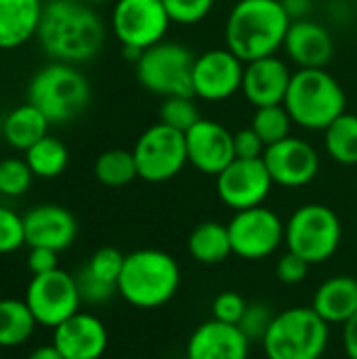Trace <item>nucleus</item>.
Wrapping results in <instances>:
<instances>
[{
	"mask_svg": "<svg viewBox=\"0 0 357 359\" xmlns=\"http://www.w3.org/2000/svg\"><path fill=\"white\" fill-rule=\"evenodd\" d=\"M36 38L53 61L80 65L101 53L105 23L86 2L46 0Z\"/></svg>",
	"mask_w": 357,
	"mask_h": 359,
	"instance_id": "1",
	"label": "nucleus"
},
{
	"mask_svg": "<svg viewBox=\"0 0 357 359\" xmlns=\"http://www.w3.org/2000/svg\"><path fill=\"white\" fill-rule=\"evenodd\" d=\"M290 23L280 0H238L225 21V46L244 63L276 55Z\"/></svg>",
	"mask_w": 357,
	"mask_h": 359,
	"instance_id": "2",
	"label": "nucleus"
},
{
	"mask_svg": "<svg viewBox=\"0 0 357 359\" xmlns=\"http://www.w3.org/2000/svg\"><path fill=\"white\" fill-rule=\"evenodd\" d=\"M181 269L164 250L141 248L124 259L118 278V294L137 309H156L166 305L179 290Z\"/></svg>",
	"mask_w": 357,
	"mask_h": 359,
	"instance_id": "3",
	"label": "nucleus"
},
{
	"mask_svg": "<svg viewBox=\"0 0 357 359\" xmlns=\"http://www.w3.org/2000/svg\"><path fill=\"white\" fill-rule=\"evenodd\" d=\"M292 122L305 130H326L347 111V97L339 80L324 67H299L284 99Z\"/></svg>",
	"mask_w": 357,
	"mask_h": 359,
	"instance_id": "4",
	"label": "nucleus"
},
{
	"mask_svg": "<svg viewBox=\"0 0 357 359\" xmlns=\"http://www.w3.org/2000/svg\"><path fill=\"white\" fill-rule=\"evenodd\" d=\"M27 101L36 105L50 124H67L88 107L90 82L76 65L53 61L32 76Z\"/></svg>",
	"mask_w": 357,
	"mask_h": 359,
	"instance_id": "5",
	"label": "nucleus"
},
{
	"mask_svg": "<svg viewBox=\"0 0 357 359\" xmlns=\"http://www.w3.org/2000/svg\"><path fill=\"white\" fill-rule=\"evenodd\" d=\"M326 324L311 307L276 313L261 347L267 359H322L330 339Z\"/></svg>",
	"mask_w": 357,
	"mask_h": 359,
	"instance_id": "6",
	"label": "nucleus"
},
{
	"mask_svg": "<svg viewBox=\"0 0 357 359\" xmlns=\"http://www.w3.org/2000/svg\"><path fill=\"white\" fill-rule=\"evenodd\" d=\"M341 219L330 206L305 204L290 215L284 242L290 252L299 255L309 265H320L335 257L341 246Z\"/></svg>",
	"mask_w": 357,
	"mask_h": 359,
	"instance_id": "7",
	"label": "nucleus"
},
{
	"mask_svg": "<svg viewBox=\"0 0 357 359\" xmlns=\"http://www.w3.org/2000/svg\"><path fill=\"white\" fill-rule=\"evenodd\" d=\"M196 57L179 42L162 40L141 53L135 63L139 84L160 97H194L191 69Z\"/></svg>",
	"mask_w": 357,
	"mask_h": 359,
	"instance_id": "8",
	"label": "nucleus"
},
{
	"mask_svg": "<svg viewBox=\"0 0 357 359\" xmlns=\"http://www.w3.org/2000/svg\"><path fill=\"white\" fill-rule=\"evenodd\" d=\"M133 156L139 179L147 183L170 181L185 168V164H189L185 133L158 122L139 135Z\"/></svg>",
	"mask_w": 357,
	"mask_h": 359,
	"instance_id": "9",
	"label": "nucleus"
},
{
	"mask_svg": "<svg viewBox=\"0 0 357 359\" xmlns=\"http://www.w3.org/2000/svg\"><path fill=\"white\" fill-rule=\"evenodd\" d=\"M109 23L122 48L145 50L166 38L173 21L162 0H116Z\"/></svg>",
	"mask_w": 357,
	"mask_h": 359,
	"instance_id": "10",
	"label": "nucleus"
},
{
	"mask_svg": "<svg viewBox=\"0 0 357 359\" xmlns=\"http://www.w3.org/2000/svg\"><path fill=\"white\" fill-rule=\"evenodd\" d=\"M231 250L240 259L261 261L271 257L286 236V223L267 206L238 210L227 223Z\"/></svg>",
	"mask_w": 357,
	"mask_h": 359,
	"instance_id": "11",
	"label": "nucleus"
},
{
	"mask_svg": "<svg viewBox=\"0 0 357 359\" xmlns=\"http://www.w3.org/2000/svg\"><path fill=\"white\" fill-rule=\"evenodd\" d=\"M23 301L32 309L36 322L46 328H57L63 324L67 318L80 311L82 303L76 276L63 269L32 276Z\"/></svg>",
	"mask_w": 357,
	"mask_h": 359,
	"instance_id": "12",
	"label": "nucleus"
},
{
	"mask_svg": "<svg viewBox=\"0 0 357 359\" xmlns=\"http://www.w3.org/2000/svg\"><path fill=\"white\" fill-rule=\"evenodd\" d=\"M244 61L236 57L227 46L210 48L196 57L191 69V90L194 97L219 103L231 99L242 90Z\"/></svg>",
	"mask_w": 357,
	"mask_h": 359,
	"instance_id": "13",
	"label": "nucleus"
},
{
	"mask_svg": "<svg viewBox=\"0 0 357 359\" xmlns=\"http://www.w3.org/2000/svg\"><path fill=\"white\" fill-rule=\"evenodd\" d=\"M274 181L263 162L236 158L219 177H217V194L221 202L231 210H246L261 206L271 194Z\"/></svg>",
	"mask_w": 357,
	"mask_h": 359,
	"instance_id": "14",
	"label": "nucleus"
},
{
	"mask_svg": "<svg viewBox=\"0 0 357 359\" xmlns=\"http://www.w3.org/2000/svg\"><path fill=\"white\" fill-rule=\"evenodd\" d=\"M263 162L271 175L274 185L280 187H305L320 172V156L316 147L299 137H288L265 149Z\"/></svg>",
	"mask_w": 357,
	"mask_h": 359,
	"instance_id": "15",
	"label": "nucleus"
},
{
	"mask_svg": "<svg viewBox=\"0 0 357 359\" xmlns=\"http://www.w3.org/2000/svg\"><path fill=\"white\" fill-rule=\"evenodd\" d=\"M185 143L189 164L202 175L219 177L236 160L234 133L215 120L200 118L185 133Z\"/></svg>",
	"mask_w": 357,
	"mask_h": 359,
	"instance_id": "16",
	"label": "nucleus"
},
{
	"mask_svg": "<svg viewBox=\"0 0 357 359\" xmlns=\"http://www.w3.org/2000/svg\"><path fill=\"white\" fill-rule=\"evenodd\" d=\"M107 328L93 316L78 311L53 328V345L63 359H101L107 349Z\"/></svg>",
	"mask_w": 357,
	"mask_h": 359,
	"instance_id": "17",
	"label": "nucleus"
},
{
	"mask_svg": "<svg viewBox=\"0 0 357 359\" xmlns=\"http://www.w3.org/2000/svg\"><path fill=\"white\" fill-rule=\"evenodd\" d=\"M292 80V72L284 59L278 55H269L263 59L248 61L244 65L242 78V95L255 107L282 105Z\"/></svg>",
	"mask_w": 357,
	"mask_h": 359,
	"instance_id": "18",
	"label": "nucleus"
},
{
	"mask_svg": "<svg viewBox=\"0 0 357 359\" xmlns=\"http://www.w3.org/2000/svg\"><path fill=\"white\" fill-rule=\"evenodd\" d=\"M25 244L50 250H65L78 236L76 217L59 204H38L23 215Z\"/></svg>",
	"mask_w": 357,
	"mask_h": 359,
	"instance_id": "19",
	"label": "nucleus"
},
{
	"mask_svg": "<svg viewBox=\"0 0 357 359\" xmlns=\"http://www.w3.org/2000/svg\"><path fill=\"white\" fill-rule=\"evenodd\" d=\"M250 339L240 330V326L225 324L219 320H208L200 324L185 349L187 359H248Z\"/></svg>",
	"mask_w": 357,
	"mask_h": 359,
	"instance_id": "20",
	"label": "nucleus"
},
{
	"mask_svg": "<svg viewBox=\"0 0 357 359\" xmlns=\"http://www.w3.org/2000/svg\"><path fill=\"white\" fill-rule=\"evenodd\" d=\"M282 48L299 67H326L335 55V40L326 25L314 19H299L290 23Z\"/></svg>",
	"mask_w": 357,
	"mask_h": 359,
	"instance_id": "21",
	"label": "nucleus"
},
{
	"mask_svg": "<svg viewBox=\"0 0 357 359\" xmlns=\"http://www.w3.org/2000/svg\"><path fill=\"white\" fill-rule=\"evenodd\" d=\"M44 0H0V50H13L36 38Z\"/></svg>",
	"mask_w": 357,
	"mask_h": 359,
	"instance_id": "22",
	"label": "nucleus"
},
{
	"mask_svg": "<svg viewBox=\"0 0 357 359\" xmlns=\"http://www.w3.org/2000/svg\"><path fill=\"white\" fill-rule=\"evenodd\" d=\"M311 309L326 324H347L357 313V280L351 276H332L322 282L314 294Z\"/></svg>",
	"mask_w": 357,
	"mask_h": 359,
	"instance_id": "23",
	"label": "nucleus"
},
{
	"mask_svg": "<svg viewBox=\"0 0 357 359\" xmlns=\"http://www.w3.org/2000/svg\"><path fill=\"white\" fill-rule=\"evenodd\" d=\"M48 126L50 122L46 120V116L36 105L25 101L23 105H17L4 116L0 133H2V139L13 149L27 151L36 141L48 135Z\"/></svg>",
	"mask_w": 357,
	"mask_h": 359,
	"instance_id": "24",
	"label": "nucleus"
},
{
	"mask_svg": "<svg viewBox=\"0 0 357 359\" xmlns=\"http://www.w3.org/2000/svg\"><path fill=\"white\" fill-rule=\"evenodd\" d=\"M187 250L191 259L202 265L223 263L229 255H234L227 225H221L217 221H204L196 225L187 238Z\"/></svg>",
	"mask_w": 357,
	"mask_h": 359,
	"instance_id": "25",
	"label": "nucleus"
},
{
	"mask_svg": "<svg viewBox=\"0 0 357 359\" xmlns=\"http://www.w3.org/2000/svg\"><path fill=\"white\" fill-rule=\"evenodd\" d=\"M38 322L21 299H0V347L13 349L27 343Z\"/></svg>",
	"mask_w": 357,
	"mask_h": 359,
	"instance_id": "26",
	"label": "nucleus"
},
{
	"mask_svg": "<svg viewBox=\"0 0 357 359\" xmlns=\"http://www.w3.org/2000/svg\"><path fill=\"white\" fill-rule=\"evenodd\" d=\"M25 162L38 179H55L65 172L69 151L65 143L53 135L42 137L25 151Z\"/></svg>",
	"mask_w": 357,
	"mask_h": 359,
	"instance_id": "27",
	"label": "nucleus"
},
{
	"mask_svg": "<svg viewBox=\"0 0 357 359\" xmlns=\"http://www.w3.org/2000/svg\"><path fill=\"white\" fill-rule=\"evenodd\" d=\"M324 147L326 154L343 164L356 166L357 164V116L345 111L339 116L326 130H324Z\"/></svg>",
	"mask_w": 357,
	"mask_h": 359,
	"instance_id": "28",
	"label": "nucleus"
},
{
	"mask_svg": "<svg viewBox=\"0 0 357 359\" xmlns=\"http://www.w3.org/2000/svg\"><path fill=\"white\" fill-rule=\"evenodd\" d=\"M95 177L105 187H124L133 183L137 172V162L133 149H107L95 160Z\"/></svg>",
	"mask_w": 357,
	"mask_h": 359,
	"instance_id": "29",
	"label": "nucleus"
},
{
	"mask_svg": "<svg viewBox=\"0 0 357 359\" xmlns=\"http://www.w3.org/2000/svg\"><path fill=\"white\" fill-rule=\"evenodd\" d=\"M292 118L288 109L282 105H267V107H255L250 128L261 137V141L269 147L274 143H280L290 137Z\"/></svg>",
	"mask_w": 357,
	"mask_h": 359,
	"instance_id": "30",
	"label": "nucleus"
},
{
	"mask_svg": "<svg viewBox=\"0 0 357 359\" xmlns=\"http://www.w3.org/2000/svg\"><path fill=\"white\" fill-rule=\"evenodd\" d=\"M34 181V172L25 158H4L0 160V194L6 198L23 196Z\"/></svg>",
	"mask_w": 357,
	"mask_h": 359,
	"instance_id": "31",
	"label": "nucleus"
},
{
	"mask_svg": "<svg viewBox=\"0 0 357 359\" xmlns=\"http://www.w3.org/2000/svg\"><path fill=\"white\" fill-rule=\"evenodd\" d=\"M200 111L194 103V97H185V95H177V97H166L162 101L160 107V122L187 133L198 120H200Z\"/></svg>",
	"mask_w": 357,
	"mask_h": 359,
	"instance_id": "32",
	"label": "nucleus"
},
{
	"mask_svg": "<svg viewBox=\"0 0 357 359\" xmlns=\"http://www.w3.org/2000/svg\"><path fill=\"white\" fill-rule=\"evenodd\" d=\"M124 259L126 255H122L118 248H112V246H105V248H99L90 259L88 263L84 265L93 276H97L99 280L112 284L118 288V278L122 273V267H124Z\"/></svg>",
	"mask_w": 357,
	"mask_h": 359,
	"instance_id": "33",
	"label": "nucleus"
},
{
	"mask_svg": "<svg viewBox=\"0 0 357 359\" xmlns=\"http://www.w3.org/2000/svg\"><path fill=\"white\" fill-rule=\"evenodd\" d=\"M162 4L173 23L196 25L210 15L215 0H162Z\"/></svg>",
	"mask_w": 357,
	"mask_h": 359,
	"instance_id": "34",
	"label": "nucleus"
},
{
	"mask_svg": "<svg viewBox=\"0 0 357 359\" xmlns=\"http://www.w3.org/2000/svg\"><path fill=\"white\" fill-rule=\"evenodd\" d=\"M274 318H276V311L271 309V305H267L263 301H255V303L246 305V311L238 326L250 341H263Z\"/></svg>",
	"mask_w": 357,
	"mask_h": 359,
	"instance_id": "35",
	"label": "nucleus"
},
{
	"mask_svg": "<svg viewBox=\"0 0 357 359\" xmlns=\"http://www.w3.org/2000/svg\"><path fill=\"white\" fill-rule=\"evenodd\" d=\"M23 246H25L23 217L6 206H0V255L17 252Z\"/></svg>",
	"mask_w": 357,
	"mask_h": 359,
	"instance_id": "36",
	"label": "nucleus"
},
{
	"mask_svg": "<svg viewBox=\"0 0 357 359\" xmlns=\"http://www.w3.org/2000/svg\"><path fill=\"white\" fill-rule=\"evenodd\" d=\"M76 282H78V290H80V299L82 303H90V305H101L105 301H109L118 288L99 280L97 276H93L86 267L80 269V273L76 276Z\"/></svg>",
	"mask_w": 357,
	"mask_h": 359,
	"instance_id": "37",
	"label": "nucleus"
},
{
	"mask_svg": "<svg viewBox=\"0 0 357 359\" xmlns=\"http://www.w3.org/2000/svg\"><path fill=\"white\" fill-rule=\"evenodd\" d=\"M246 305L248 303L242 299V294L231 292V290L221 292L213 301V318L219 320V322L238 326L240 320H242V316H244V311H246Z\"/></svg>",
	"mask_w": 357,
	"mask_h": 359,
	"instance_id": "38",
	"label": "nucleus"
},
{
	"mask_svg": "<svg viewBox=\"0 0 357 359\" xmlns=\"http://www.w3.org/2000/svg\"><path fill=\"white\" fill-rule=\"evenodd\" d=\"M307 271H309V263L305 259H301L299 255L295 252H286L280 257L278 265H276V276L282 284H301L305 278H307Z\"/></svg>",
	"mask_w": 357,
	"mask_h": 359,
	"instance_id": "39",
	"label": "nucleus"
},
{
	"mask_svg": "<svg viewBox=\"0 0 357 359\" xmlns=\"http://www.w3.org/2000/svg\"><path fill=\"white\" fill-rule=\"evenodd\" d=\"M265 149H267V145L261 141V137L250 126L234 133V151H236V158L257 160V158H263Z\"/></svg>",
	"mask_w": 357,
	"mask_h": 359,
	"instance_id": "40",
	"label": "nucleus"
},
{
	"mask_svg": "<svg viewBox=\"0 0 357 359\" xmlns=\"http://www.w3.org/2000/svg\"><path fill=\"white\" fill-rule=\"evenodd\" d=\"M57 255H59V252H57V250H50V248L29 246V252H27V269L32 271V276L50 273V271L59 269Z\"/></svg>",
	"mask_w": 357,
	"mask_h": 359,
	"instance_id": "41",
	"label": "nucleus"
},
{
	"mask_svg": "<svg viewBox=\"0 0 357 359\" xmlns=\"http://www.w3.org/2000/svg\"><path fill=\"white\" fill-rule=\"evenodd\" d=\"M284 11L288 13V17L292 21L299 19H309V13L314 8V0H280Z\"/></svg>",
	"mask_w": 357,
	"mask_h": 359,
	"instance_id": "42",
	"label": "nucleus"
},
{
	"mask_svg": "<svg viewBox=\"0 0 357 359\" xmlns=\"http://www.w3.org/2000/svg\"><path fill=\"white\" fill-rule=\"evenodd\" d=\"M343 345L347 358L357 359V313L347 324H343Z\"/></svg>",
	"mask_w": 357,
	"mask_h": 359,
	"instance_id": "43",
	"label": "nucleus"
},
{
	"mask_svg": "<svg viewBox=\"0 0 357 359\" xmlns=\"http://www.w3.org/2000/svg\"><path fill=\"white\" fill-rule=\"evenodd\" d=\"M27 359H63V355L59 353V349L50 343V345H40V347H36Z\"/></svg>",
	"mask_w": 357,
	"mask_h": 359,
	"instance_id": "44",
	"label": "nucleus"
},
{
	"mask_svg": "<svg viewBox=\"0 0 357 359\" xmlns=\"http://www.w3.org/2000/svg\"><path fill=\"white\" fill-rule=\"evenodd\" d=\"M80 2H86V4H90V6H97V4H105V2H109V0H80Z\"/></svg>",
	"mask_w": 357,
	"mask_h": 359,
	"instance_id": "45",
	"label": "nucleus"
}]
</instances>
